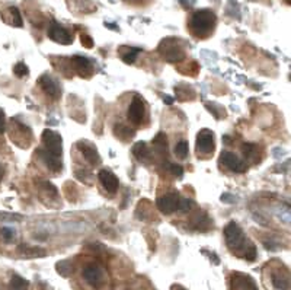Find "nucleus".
Returning <instances> with one entry per match:
<instances>
[{"label":"nucleus","instance_id":"nucleus-1","mask_svg":"<svg viewBox=\"0 0 291 290\" xmlns=\"http://www.w3.org/2000/svg\"><path fill=\"white\" fill-rule=\"evenodd\" d=\"M224 238H226V244L232 251H236L242 258L248 260V261H253L256 258V248L252 242H249L242 229L239 228L237 223L230 222L226 228H224Z\"/></svg>","mask_w":291,"mask_h":290},{"label":"nucleus","instance_id":"nucleus-2","mask_svg":"<svg viewBox=\"0 0 291 290\" xmlns=\"http://www.w3.org/2000/svg\"><path fill=\"white\" fill-rule=\"evenodd\" d=\"M215 15L208 10L202 9L195 12L191 18V29L196 37H207L215 26Z\"/></svg>","mask_w":291,"mask_h":290},{"label":"nucleus","instance_id":"nucleus-3","mask_svg":"<svg viewBox=\"0 0 291 290\" xmlns=\"http://www.w3.org/2000/svg\"><path fill=\"white\" fill-rule=\"evenodd\" d=\"M42 143L45 146V150L50 152L54 156H61L63 152V143H61V136L53 130H44L42 131Z\"/></svg>","mask_w":291,"mask_h":290},{"label":"nucleus","instance_id":"nucleus-4","mask_svg":"<svg viewBox=\"0 0 291 290\" xmlns=\"http://www.w3.org/2000/svg\"><path fill=\"white\" fill-rule=\"evenodd\" d=\"M83 279L86 280L88 285L92 288L99 289L105 285V271L100 266L97 264H91L83 270Z\"/></svg>","mask_w":291,"mask_h":290},{"label":"nucleus","instance_id":"nucleus-5","mask_svg":"<svg viewBox=\"0 0 291 290\" xmlns=\"http://www.w3.org/2000/svg\"><path fill=\"white\" fill-rule=\"evenodd\" d=\"M214 133L208 128H202L196 136V152L202 155H210L214 152Z\"/></svg>","mask_w":291,"mask_h":290},{"label":"nucleus","instance_id":"nucleus-6","mask_svg":"<svg viewBox=\"0 0 291 290\" xmlns=\"http://www.w3.org/2000/svg\"><path fill=\"white\" fill-rule=\"evenodd\" d=\"M220 164L224 165L227 169H230L233 172H237V174H242V172H245L248 169L246 162H243L239 156H236L232 152H223L220 155Z\"/></svg>","mask_w":291,"mask_h":290},{"label":"nucleus","instance_id":"nucleus-7","mask_svg":"<svg viewBox=\"0 0 291 290\" xmlns=\"http://www.w3.org/2000/svg\"><path fill=\"white\" fill-rule=\"evenodd\" d=\"M48 37L58 42V44H63V45H69L73 42V37L70 35V32L63 28L61 25H58L57 22H51L50 28H48Z\"/></svg>","mask_w":291,"mask_h":290},{"label":"nucleus","instance_id":"nucleus-8","mask_svg":"<svg viewBox=\"0 0 291 290\" xmlns=\"http://www.w3.org/2000/svg\"><path fill=\"white\" fill-rule=\"evenodd\" d=\"M179 204V195L178 193H169L166 195H162L160 198H157V208L163 213V214H171L178 208Z\"/></svg>","mask_w":291,"mask_h":290},{"label":"nucleus","instance_id":"nucleus-9","mask_svg":"<svg viewBox=\"0 0 291 290\" xmlns=\"http://www.w3.org/2000/svg\"><path fill=\"white\" fill-rule=\"evenodd\" d=\"M127 114H128V118H130L131 123H134L137 125L141 124L143 117H144V102H143V99L140 97L133 98Z\"/></svg>","mask_w":291,"mask_h":290},{"label":"nucleus","instance_id":"nucleus-10","mask_svg":"<svg viewBox=\"0 0 291 290\" xmlns=\"http://www.w3.org/2000/svg\"><path fill=\"white\" fill-rule=\"evenodd\" d=\"M160 51H162L163 57H165L168 62H172V63H174V62H179V60L184 59V51H182V48H179L178 45L172 44V40L165 41L163 45H162V48H160Z\"/></svg>","mask_w":291,"mask_h":290},{"label":"nucleus","instance_id":"nucleus-11","mask_svg":"<svg viewBox=\"0 0 291 290\" xmlns=\"http://www.w3.org/2000/svg\"><path fill=\"white\" fill-rule=\"evenodd\" d=\"M97 177H99V181H100L102 187H103L108 193L115 194L116 191H118V186H119L118 178H116L111 171H108V169H102V171H99Z\"/></svg>","mask_w":291,"mask_h":290},{"label":"nucleus","instance_id":"nucleus-12","mask_svg":"<svg viewBox=\"0 0 291 290\" xmlns=\"http://www.w3.org/2000/svg\"><path fill=\"white\" fill-rule=\"evenodd\" d=\"M78 149L82 152L83 158H85L89 164H92V165H99V164H100V156H99L97 147H95L94 145H91V143H88L86 140H83V142H79V143H78Z\"/></svg>","mask_w":291,"mask_h":290},{"label":"nucleus","instance_id":"nucleus-13","mask_svg":"<svg viewBox=\"0 0 291 290\" xmlns=\"http://www.w3.org/2000/svg\"><path fill=\"white\" fill-rule=\"evenodd\" d=\"M38 155H39L41 161L45 164V166H47L50 171H53V172H60V171H61L63 166H61V161H60L58 156L51 155V153L47 152L45 149H38Z\"/></svg>","mask_w":291,"mask_h":290},{"label":"nucleus","instance_id":"nucleus-14","mask_svg":"<svg viewBox=\"0 0 291 290\" xmlns=\"http://www.w3.org/2000/svg\"><path fill=\"white\" fill-rule=\"evenodd\" d=\"M232 290H258L256 289V285L255 282L248 277V276H243L240 273H236L233 274L232 277Z\"/></svg>","mask_w":291,"mask_h":290},{"label":"nucleus","instance_id":"nucleus-15","mask_svg":"<svg viewBox=\"0 0 291 290\" xmlns=\"http://www.w3.org/2000/svg\"><path fill=\"white\" fill-rule=\"evenodd\" d=\"M39 85H41V88L44 89V92L47 94V95H50L51 98H58L60 97V86H58V83L51 78V76H48V75H44V76H41L39 78Z\"/></svg>","mask_w":291,"mask_h":290},{"label":"nucleus","instance_id":"nucleus-16","mask_svg":"<svg viewBox=\"0 0 291 290\" xmlns=\"http://www.w3.org/2000/svg\"><path fill=\"white\" fill-rule=\"evenodd\" d=\"M133 155L136 156L137 161H140L143 164H149L152 161V153L144 142H138L133 146Z\"/></svg>","mask_w":291,"mask_h":290},{"label":"nucleus","instance_id":"nucleus-17","mask_svg":"<svg viewBox=\"0 0 291 290\" xmlns=\"http://www.w3.org/2000/svg\"><path fill=\"white\" fill-rule=\"evenodd\" d=\"M73 64L76 67V70L83 76H89V73L92 72V63L89 59L86 57H82V56H76L73 57Z\"/></svg>","mask_w":291,"mask_h":290},{"label":"nucleus","instance_id":"nucleus-18","mask_svg":"<svg viewBox=\"0 0 291 290\" xmlns=\"http://www.w3.org/2000/svg\"><path fill=\"white\" fill-rule=\"evenodd\" d=\"M271 279H272V286L277 290H287L290 286V280H289L287 273L275 271V273H272Z\"/></svg>","mask_w":291,"mask_h":290},{"label":"nucleus","instance_id":"nucleus-19","mask_svg":"<svg viewBox=\"0 0 291 290\" xmlns=\"http://www.w3.org/2000/svg\"><path fill=\"white\" fill-rule=\"evenodd\" d=\"M19 254L25 258H38V257H44L45 251L41 248H32L29 245H20L19 247Z\"/></svg>","mask_w":291,"mask_h":290},{"label":"nucleus","instance_id":"nucleus-20","mask_svg":"<svg viewBox=\"0 0 291 290\" xmlns=\"http://www.w3.org/2000/svg\"><path fill=\"white\" fill-rule=\"evenodd\" d=\"M28 282L25 279H22L20 276L15 274L12 276L10 279V283H9V290H28Z\"/></svg>","mask_w":291,"mask_h":290},{"label":"nucleus","instance_id":"nucleus-21","mask_svg":"<svg viewBox=\"0 0 291 290\" xmlns=\"http://www.w3.org/2000/svg\"><path fill=\"white\" fill-rule=\"evenodd\" d=\"M153 147L159 152V153H165L166 152V147H168V143H166V136L163 133H159L155 140H153Z\"/></svg>","mask_w":291,"mask_h":290},{"label":"nucleus","instance_id":"nucleus-22","mask_svg":"<svg viewBox=\"0 0 291 290\" xmlns=\"http://www.w3.org/2000/svg\"><path fill=\"white\" fill-rule=\"evenodd\" d=\"M115 134L121 139V140H128L130 137H133V131L130 127L127 125H122V124H116L115 125Z\"/></svg>","mask_w":291,"mask_h":290},{"label":"nucleus","instance_id":"nucleus-23","mask_svg":"<svg viewBox=\"0 0 291 290\" xmlns=\"http://www.w3.org/2000/svg\"><path fill=\"white\" fill-rule=\"evenodd\" d=\"M188 142L187 140H181L176 146H175V155L179 158V159H185L188 156Z\"/></svg>","mask_w":291,"mask_h":290},{"label":"nucleus","instance_id":"nucleus-24","mask_svg":"<svg viewBox=\"0 0 291 290\" xmlns=\"http://www.w3.org/2000/svg\"><path fill=\"white\" fill-rule=\"evenodd\" d=\"M57 271L63 277H69L73 273V267H72L70 261H60V263H57Z\"/></svg>","mask_w":291,"mask_h":290},{"label":"nucleus","instance_id":"nucleus-25","mask_svg":"<svg viewBox=\"0 0 291 290\" xmlns=\"http://www.w3.org/2000/svg\"><path fill=\"white\" fill-rule=\"evenodd\" d=\"M76 177H78V180L82 181L83 184H88V186L94 184V175H92L89 171H86V169H78V171H76Z\"/></svg>","mask_w":291,"mask_h":290},{"label":"nucleus","instance_id":"nucleus-26","mask_svg":"<svg viewBox=\"0 0 291 290\" xmlns=\"http://www.w3.org/2000/svg\"><path fill=\"white\" fill-rule=\"evenodd\" d=\"M9 15H10V23L15 25V26H22V18H20V13L16 7H9L7 9Z\"/></svg>","mask_w":291,"mask_h":290},{"label":"nucleus","instance_id":"nucleus-27","mask_svg":"<svg viewBox=\"0 0 291 290\" xmlns=\"http://www.w3.org/2000/svg\"><path fill=\"white\" fill-rule=\"evenodd\" d=\"M140 48H130L127 54H122V60L125 63H134V60L137 59V56L140 54Z\"/></svg>","mask_w":291,"mask_h":290},{"label":"nucleus","instance_id":"nucleus-28","mask_svg":"<svg viewBox=\"0 0 291 290\" xmlns=\"http://www.w3.org/2000/svg\"><path fill=\"white\" fill-rule=\"evenodd\" d=\"M193 207H194V201H193V200H190V198H179L178 210L187 213V211H190Z\"/></svg>","mask_w":291,"mask_h":290},{"label":"nucleus","instance_id":"nucleus-29","mask_svg":"<svg viewBox=\"0 0 291 290\" xmlns=\"http://www.w3.org/2000/svg\"><path fill=\"white\" fill-rule=\"evenodd\" d=\"M13 72H15V75H16L18 78H25V76H28L29 69H28V66H26L25 63H18V64L15 66Z\"/></svg>","mask_w":291,"mask_h":290},{"label":"nucleus","instance_id":"nucleus-30","mask_svg":"<svg viewBox=\"0 0 291 290\" xmlns=\"http://www.w3.org/2000/svg\"><path fill=\"white\" fill-rule=\"evenodd\" d=\"M255 150H256V145L255 143H245L242 146V152H243V155L246 158H251L255 153Z\"/></svg>","mask_w":291,"mask_h":290},{"label":"nucleus","instance_id":"nucleus-31","mask_svg":"<svg viewBox=\"0 0 291 290\" xmlns=\"http://www.w3.org/2000/svg\"><path fill=\"white\" fill-rule=\"evenodd\" d=\"M0 233H1V236L6 242H10V241L15 239V230L12 228H1Z\"/></svg>","mask_w":291,"mask_h":290},{"label":"nucleus","instance_id":"nucleus-32","mask_svg":"<svg viewBox=\"0 0 291 290\" xmlns=\"http://www.w3.org/2000/svg\"><path fill=\"white\" fill-rule=\"evenodd\" d=\"M171 174L176 178H182L184 177V168L181 165H171Z\"/></svg>","mask_w":291,"mask_h":290},{"label":"nucleus","instance_id":"nucleus-33","mask_svg":"<svg viewBox=\"0 0 291 290\" xmlns=\"http://www.w3.org/2000/svg\"><path fill=\"white\" fill-rule=\"evenodd\" d=\"M1 220H22V216L19 214H7V213H0Z\"/></svg>","mask_w":291,"mask_h":290},{"label":"nucleus","instance_id":"nucleus-34","mask_svg":"<svg viewBox=\"0 0 291 290\" xmlns=\"http://www.w3.org/2000/svg\"><path fill=\"white\" fill-rule=\"evenodd\" d=\"M80 41H82V44H83L85 47H88V48H92V47H94V41H92V38H91L89 35H82V37H80Z\"/></svg>","mask_w":291,"mask_h":290},{"label":"nucleus","instance_id":"nucleus-35","mask_svg":"<svg viewBox=\"0 0 291 290\" xmlns=\"http://www.w3.org/2000/svg\"><path fill=\"white\" fill-rule=\"evenodd\" d=\"M6 130V117H4V112L0 109V133H3Z\"/></svg>","mask_w":291,"mask_h":290},{"label":"nucleus","instance_id":"nucleus-36","mask_svg":"<svg viewBox=\"0 0 291 290\" xmlns=\"http://www.w3.org/2000/svg\"><path fill=\"white\" fill-rule=\"evenodd\" d=\"M171 290H187V289H185V288H182V286H179V285H174Z\"/></svg>","mask_w":291,"mask_h":290},{"label":"nucleus","instance_id":"nucleus-37","mask_svg":"<svg viewBox=\"0 0 291 290\" xmlns=\"http://www.w3.org/2000/svg\"><path fill=\"white\" fill-rule=\"evenodd\" d=\"M163 99H165V102H166V104H169V105H171V104L174 102V99H172V98H169V97H163Z\"/></svg>","mask_w":291,"mask_h":290}]
</instances>
